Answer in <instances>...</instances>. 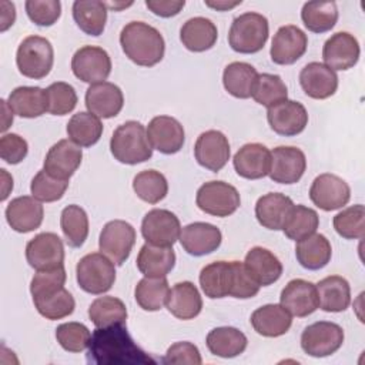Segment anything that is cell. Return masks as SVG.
Here are the masks:
<instances>
[{
    "label": "cell",
    "instance_id": "cell-1",
    "mask_svg": "<svg viewBox=\"0 0 365 365\" xmlns=\"http://www.w3.org/2000/svg\"><path fill=\"white\" fill-rule=\"evenodd\" d=\"M87 361L96 365L155 364V361L134 342L124 324L97 327L91 334Z\"/></svg>",
    "mask_w": 365,
    "mask_h": 365
},
{
    "label": "cell",
    "instance_id": "cell-2",
    "mask_svg": "<svg viewBox=\"0 0 365 365\" xmlns=\"http://www.w3.org/2000/svg\"><path fill=\"white\" fill-rule=\"evenodd\" d=\"M120 44L125 57L141 67L158 64L165 51L161 33L144 21L127 23L120 33Z\"/></svg>",
    "mask_w": 365,
    "mask_h": 365
},
{
    "label": "cell",
    "instance_id": "cell-3",
    "mask_svg": "<svg viewBox=\"0 0 365 365\" xmlns=\"http://www.w3.org/2000/svg\"><path fill=\"white\" fill-rule=\"evenodd\" d=\"M113 157L128 165L140 164L151 158L153 147L147 137V130L140 121H125L118 125L110 140Z\"/></svg>",
    "mask_w": 365,
    "mask_h": 365
},
{
    "label": "cell",
    "instance_id": "cell-4",
    "mask_svg": "<svg viewBox=\"0 0 365 365\" xmlns=\"http://www.w3.org/2000/svg\"><path fill=\"white\" fill-rule=\"evenodd\" d=\"M268 34L267 17L255 11H247L232 20L228 31V44L237 53L252 54L264 48Z\"/></svg>",
    "mask_w": 365,
    "mask_h": 365
},
{
    "label": "cell",
    "instance_id": "cell-5",
    "mask_svg": "<svg viewBox=\"0 0 365 365\" xmlns=\"http://www.w3.org/2000/svg\"><path fill=\"white\" fill-rule=\"evenodd\" d=\"M16 63L19 71L29 78H44L54 63V50L51 43L41 36L26 37L16 54Z\"/></svg>",
    "mask_w": 365,
    "mask_h": 365
},
{
    "label": "cell",
    "instance_id": "cell-6",
    "mask_svg": "<svg viewBox=\"0 0 365 365\" xmlns=\"http://www.w3.org/2000/svg\"><path fill=\"white\" fill-rule=\"evenodd\" d=\"M78 287L93 295H100L111 289L115 281L114 262L103 252L84 255L76 267Z\"/></svg>",
    "mask_w": 365,
    "mask_h": 365
},
{
    "label": "cell",
    "instance_id": "cell-7",
    "mask_svg": "<svg viewBox=\"0 0 365 365\" xmlns=\"http://www.w3.org/2000/svg\"><path fill=\"white\" fill-rule=\"evenodd\" d=\"M240 261H215L200 272V285L205 297L211 299L235 297L241 274Z\"/></svg>",
    "mask_w": 365,
    "mask_h": 365
},
{
    "label": "cell",
    "instance_id": "cell-8",
    "mask_svg": "<svg viewBox=\"0 0 365 365\" xmlns=\"http://www.w3.org/2000/svg\"><path fill=\"white\" fill-rule=\"evenodd\" d=\"M195 202L205 214L228 217L238 210L241 200L234 185L225 181H208L198 188Z\"/></svg>",
    "mask_w": 365,
    "mask_h": 365
},
{
    "label": "cell",
    "instance_id": "cell-9",
    "mask_svg": "<svg viewBox=\"0 0 365 365\" xmlns=\"http://www.w3.org/2000/svg\"><path fill=\"white\" fill-rule=\"evenodd\" d=\"M344 344V329L329 321H318L308 325L301 334V348L305 354L324 358L336 352Z\"/></svg>",
    "mask_w": 365,
    "mask_h": 365
},
{
    "label": "cell",
    "instance_id": "cell-10",
    "mask_svg": "<svg viewBox=\"0 0 365 365\" xmlns=\"http://www.w3.org/2000/svg\"><path fill=\"white\" fill-rule=\"evenodd\" d=\"M135 244V230L131 224L123 220L108 221L98 238L100 251L114 264L123 265Z\"/></svg>",
    "mask_w": 365,
    "mask_h": 365
},
{
    "label": "cell",
    "instance_id": "cell-11",
    "mask_svg": "<svg viewBox=\"0 0 365 365\" xmlns=\"http://www.w3.org/2000/svg\"><path fill=\"white\" fill-rule=\"evenodd\" d=\"M71 70L78 80L90 86L103 83L111 73V58L101 47L83 46L71 58Z\"/></svg>",
    "mask_w": 365,
    "mask_h": 365
},
{
    "label": "cell",
    "instance_id": "cell-12",
    "mask_svg": "<svg viewBox=\"0 0 365 365\" xmlns=\"http://www.w3.org/2000/svg\"><path fill=\"white\" fill-rule=\"evenodd\" d=\"M141 234L151 245L173 247V244L180 238L181 224L174 212L163 208H154L144 215Z\"/></svg>",
    "mask_w": 365,
    "mask_h": 365
},
{
    "label": "cell",
    "instance_id": "cell-13",
    "mask_svg": "<svg viewBox=\"0 0 365 365\" xmlns=\"http://www.w3.org/2000/svg\"><path fill=\"white\" fill-rule=\"evenodd\" d=\"M26 259L36 271L53 269L64 265V245L54 232H41L26 245Z\"/></svg>",
    "mask_w": 365,
    "mask_h": 365
},
{
    "label": "cell",
    "instance_id": "cell-14",
    "mask_svg": "<svg viewBox=\"0 0 365 365\" xmlns=\"http://www.w3.org/2000/svg\"><path fill=\"white\" fill-rule=\"evenodd\" d=\"M309 198L318 208L324 211H334L348 204L351 198V188L341 177L324 173L312 181Z\"/></svg>",
    "mask_w": 365,
    "mask_h": 365
},
{
    "label": "cell",
    "instance_id": "cell-15",
    "mask_svg": "<svg viewBox=\"0 0 365 365\" xmlns=\"http://www.w3.org/2000/svg\"><path fill=\"white\" fill-rule=\"evenodd\" d=\"M307 168L305 154L291 145H279L271 151L269 178L278 184H295Z\"/></svg>",
    "mask_w": 365,
    "mask_h": 365
},
{
    "label": "cell",
    "instance_id": "cell-16",
    "mask_svg": "<svg viewBox=\"0 0 365 365\" xmlns=\"http://www.w3.org/2000/svg\"><path fill=\"white\" fill-rule=\"evenodd\" d=\"M308 47L307 34L297 26L287 24L277 30L271 41V60L279 66L294 64L299 60Z\"/></svg>",
    "mask_w": 365,
    "mask_h": 365
},
{
    "label": "cell",
    "instance_id": "cell-17",
    "mask_svg": "<svg viewBox=\"0 0 365 365\" xmlns=\"http://www.w3.org/2000/svg\"><path fill=\"white\" fill-rule=\"evenodd\" d=\"M228 138L218 130H208L198 135L194 145L197 163L214 173H218L230 160Z\"/></svg>",
    "mask_w": 365,
    "mask_h": 365
},
{
    "label": "cell",
    "instance_id": "cell-18",
    "mask_svg": "<svg viewBox=\"0 0 365 365\" xmlns=\"http://www.w3.org/2000/svg\"><path fill=\"white\" fill-rule=\"evenodd\" d=\"M83 160L81 147L71 140H60L47 151L43 170L58 180L68 181Z\"/></svg>",
    "mask_w": 365,
    "mask_h": 365
},
{
    "label": "cell",
    "instance_id": "cell-19",
    "mask_svg": "<svg viewBox=\"0 0 365 365\" xmlns=\"http://www.w3.org/2000/svg\"><path fill=\"white\" fill-rule=\"evenodd\" d=\"M359 43L356 37L348 31L332 34L322 47V58L327 67L335 70L352 68L359 58Z\"/></svg>",
    "mask_w": 365,
    "mask_h": 365
},
{
    "label": "cell",
    "instance_id": "cell-20",
    "mask_svg": "<svg viewBox=\"0 0 365 365\" xmlns=\"http://www.w3.org/2000/svg\"><path fill=\"white\" fill-rule=\"evenodd\" d=\"M267 120L274 133L292 137L302 133L308 124L307 108L294 100H285L267 111Z\"/></svg>",
    "mask_w": 365,
    "mask_h": 365
},
{
    "label": "cell",
    "instance_id": "cell-21",
    "mask_svg": "<svg viewBox=\"0 0 365 365\" xmlns=\"http://www.w3.org/2000/svg\"><path fill=\"white\" fill-rule=\"evenodd\" d=\"M147 137L154 150L163 154H175L184 145L185 133L174 117L157 115L148 123Z\"/></svg>",
    "mask_w": 365,
    "mask_h": 365
},
{
    "label": "cell",
    "instance_id": "cell-22",
    "mask_svg": "<svg viewBox=\"0 0 365 365\" xmlns=\"http://www.w3.org/2000/svg\"><path fill=\"white\" fill-rule=\"evenodd\" d=\"M281 305L294 317L304 318L311 315L319 308V299L315 284L295 278L291 279L284 289L281 291L279 297Z\"/></svg>",
    "mask_w": 365,
    "mask_h": 365
},
{
    "label": "cell",
    "instance_id": "cell-23",
    "mask_svg": "<svg viewBox=\"0 0 365 365\" xmlns=\"http://www.w3.org/2000/svg\"><path fill=\"white\" fill-rule=\"evenodd\" d=\"M181 247L194 257H202L217 251L221 245L222 234L218 227L208 222H191L181 228Z\"/></svg>",
    "mask_w": 365,
    "mask_h": 365
},
{
    "label": "cell",
    "instance_id": "cell-24",
    "mask_svg": "<svg viewBox=\"0 0 365 365\" xmlns=\"http://www.w3.org/2000/svg\"><path fill=\"white\" fill-rule=\"evenodd\" d=\"M124 106V96L118 86L110 81L91 84L86 91V107L98 118L115 117Z\"/></svg>",
    "mask_w": 365,
    "mask_h": 365
},
{
    "label": "cell",
    "instance_id": "cell-25",
    "mask_svg": "<svg viewBox=\"0 0 365 365\" xmlns=\"http://www.w3.org/2000/svg\"><path fill=\"white\" fill-rule=\"evenodd\" d=\"M237 174L247 180H259L268 175L271 168V151L259 143L242 145L232 158Z\"/></svg>",
    "mask_w": 365,
    "mask_h": 365
},
{
    "label": "cell",
    "instance_id": "cell-26",
    "mask_svg": "<svg viewBox=\"0 0 365 365\" xmlns=\"http://www.w3.org/2000/svg\"><path fill=\"white\" fill-rule=\"evenodd\" d=\"M299 84L308 97L324 100L335 94L338 88V76L325 64L312 61L301 70Z\"/></svg>",
    "mask_w": 365,
    "mask_h": 365
},
{
    "label": "cell",
    "instance_id": "cell-27",
    "mask_svg": "<svg viewBox=\"0 0 365 365\" xmlns=\"http://www.w3.org/2000/svg\"><path fill=\"white\" fill-rule=\"evenodd\" d=\"M44 217V208L34 197L23 195L11 200L6 208V220L11 230L26 234L37 230Z\"/></svg>",
    "mask_w": 365,
    "mask_h": 365
},
{
    "label": "cell",
    "instance_id": "cell-28",
    "mask_svg": "<svg viewBox=\"0 0 365 365\" xmlns=\"http://www.w3.org/2000/svg\"><path fill=\"white\" fill-rule=\"evenodd\" d=\"M294 201L281 192H268L258 198L255 204V217L258 222L268 230H282L292 208Z\"/></svg>",
    "mask_w": 365,
    "mask_h": 365
},
{
    "label": "cell",
    "instance_id": "cell-29",
    "mask_svg": "<svg viewBox=\"0 0 365 365\" xmlns=\"http://www.w3.org/2000/svg\"><path fill=\"white\" fill-rule=\"evenodd\" d=\"M251 325L257 334L275 338L288 332L292 315L281 304H267L252 312Z\"/></svg>",
    "mask_w": 365,
    "mask_h": 365
},
{
    "label": "cell",
    "instance_id": "cell-30",
    "mask_svg": "<svg viewBox=\"0 0 365 365\" xmlns=\"http://www.w3.org/2000/svg\"><path fill=\"white\" fill-rule=\"evenodd\" d=\"M244 265L259 287H268L282 275V264L278 257L262 247L251 248L245 255Z\"/></svg>",
    "mask_w": 365,
    "mask_h": 365
},
{
    "label": "cell",
    "instance_id": "cell-31",
    "mask_svg": "<svg viewBox=\"0 0 365 365\" xmlns=\"http://www.w3.org/2000/svg\"><path fill=\"white\" fill-rule=\"evenodd\" d=\"M165 304L168 311L182 321L195 318L202 309V298L197 287L190 281L177 282L170 289Z\"/></svg>",
    "mask_w": 365,
    "mask_h": 365
},
{
    "label": "cell",
    "instance_id": "cell-32",
    "mask_svg": "<svg viewBox=\"0 0 365 365\" xmlns=\"http://www.w3.org/2000/svg\"><path fill=\"white\" fill-rule=\"evenodd\" d=\"M7 103L13 113L23 118H36L48 111L47 91L40 87H17L10 93Z\"/></svg>",
    "mask_w": 365,
    "mask_h": 365
},
{
    "label": "cell",
    "instance_id": "cell-33",
    "mask_svg": "<svg viewBox=\"0 0 365 365\" xmlns=\"http://www.w3.org/2000/svg\"><path fill=\"white\" fill-rule=\"evenodd\" d=\"M217 37L218 30L215 24L205 17L188 19L180 30V40L182 46L194 53H201L214 47Z\"/></svg>",
    "mask_w": 365,
    "mask_h": 365
},
{
    "label": "cell",
    "instance_id": "cell-34",
    "mask_svg": "<svg viewBox=\"0 0 365 365\" xmlns=\"http://www.w3.org/2000/svg\"><path fill=\"white\" fill-rule=\"evenodd\" d=\"M319 308L325 312H342L351 304L349 282L339 275H329L317 285Z\"/></svg>",
    "mask_w": 365,
    "mask_h": 365
},
{
    "label": "cell",
    "instance_id": "cell-35",
    "mask_svg": "<svg viewBox=\"0 0 365 365\" xmlns=\"http://www.w3.org/2000/svg\"><path fill=\"white\" fill-rule=\"evenodd\" d=\"M295 255L301 267L305 269H321L324 268L332 255L331 242L322 234H311L299 241H297Z\"/></svg>",
    "mask_w": 365,
    "mask_h": 365
},
{
    "label": "cell",
    "instance_id": "cell-36",
    "mask_svg": "<svg viewBox=\"0 0 365 365\" xmlns=\"http://www.w3.org/2000/svg\"><path fill=\"white\" fill-rule=\"evenodd\" d=\"M137 268L144 277H165L175 265L173 247L144 244L137 255Z\"/></svg>",
    "mask_w": 365,
    "mask_h": 365
},
{
    "label": "cell",
    "instance_id": "cell-37",
    "mask_svg": "<svg viewBox=\"0 0 365 365\" xmlns=\"http://www.w3.org/2000/svg\"><path fill=\"white\" fill-rule=\"evenodd\" d=\"M208 351L221 358H234L247 348V336L234 327H218L208 332L205 339Z\"/></svg>",
    "mask_w": 365,
    "mask_h": 365
},
{
    "label": "cell",
    "instance_id": "cell-38",
    "mask_svg": "<svg viewBox=\"0 0 365 365\" xmlns=\"http://www.w3.org/2000/svg\"><path fill=\"white\" fill-rule=\"evenodd\" d=\"M257 78L255 67L244 61L230 63L222 73L224 88L235 98H250Z\"/></svg>",
    "mask_w": 365,
    "mask_h": 365
},
{
    "label": "cell",
    "instance_id": "cell-39",
    "mask_svg": "<svg viewBox=\"0 0 365 365\" xmlns=\"http://www.w3.org/2000/svg\"><path fill=\"white\" fill-rule=\"evenodd\" d=\"M73 19L88 36H100L107 21L106 3L98 0H77L73 3Z\"/></svg>",
    "mask_w": 365,
    "mask_h": 365
},
{
    "label": "cell",
    "instance_id": "cell-40",
    "mask_svg": "<svg viewBox=\"0 0 365 365\" xmlns=\"http://www.w3.org/2000/svg\"><path fill=\"white\" fill-rule=\"evenodd\" d=\"M170 294L165 277H145L138 281L134 289V298L144 311H158L167 302Z\"/></svg>",
    "mask_w": 365,
    "mask_h": 365
},
{
    "label": "cell",
    "instance_id": "cell-41",
    "mask_svg": "<svg viewBox=\"0 0 365 365\" xmlns=\"http://www.w3.org/2000/svg\"><path fill=\"white\" fill-rule=\"evenodd\" d=\"M103 134V124L100 118L91 113L80 111L74 114L67 123L68 138L80 147L94 145Z\"/></svg>",
    "mask_w": 365,
    "mask_h": 365
},
{
    "label": "cell",
    "instance_id": "cell-42",
    "mask_svg": "<svg viewBox=\"0 0 365 365\" xmlns=\"http://www.w3.org/2000/svg\"><path fill=\"white\" fill-rule=\"evenodd\" d=\"M301 19L309 31L325 33L336 24L338 7L335 1H308L302 6Z\"/></svg>",
    "mask_w": 365,
    "mask_h": 365
},
{
    "label": "cell",
    "instance_id": "cell-43",
    "mask_svg": "<svg viewBox=\"0 0 365 365\" xmlns=\"http://www.w3.org/2000/svg\"><path fill=\"white\" fill-rule=\"evenodd\" d=\"M60 227L68 247L71 248L81 247L88 235L87 212L80 205H76V204L67 205L61 211Z\"/></svg>",
    "mask_w": 365,
    "mask_h": 365
},
{
    "label": "cell",
    "instance_id": "cell-44",
    "mask_svg": "<svg viewBox=\"0 0 365 365\" xmlns=\"http://www.w3.org/2000/svg\"><path fill=\"white\" fill-rule=\"evenodd\" d=\"M88 317L96 327H110L114 324H125V304L115 297L96 298L88 307Z\"/></svg>",
    "mask_w": 365,
    "mask_h": 365
},
{
    "label": "cell",
    "instance_id": "cell-45",
    "mask_svg": "<svg viewBox=\"0 0 365 365\" xmlns=\"http://www.w3.org/2000/svg\"><path fill=\"white\" fill-rule=\"evenodd\" d=\"M33 304L38 314L46 319H61L73 314L76 302L73 295L63 287L54 292L33 298Z\"/></svg>",
    "mask_w": 365,
    "mask_h": 365
},
{
    "label": "cell",
    "instance_id": "cell-46",
    "mask_svg": "<svg viewBox=\"0 0 365 365\" xmlns=\"http://www.w3.org/2000/svg\"><path fill=\"white\" fill-rule=\"evenodd\" d=\"M133 190L140 200L148 204H157L165 198L168 182L160 171L144 170L134 177Z\"/></svg>",
    "mask_w": 365,
    "mask_h": 365
},
{
    "label": "cell",
    "instance_id": "cell-47",
    "mask_svg": "<svg viewBox=\"0 0 365 365\" xmlns=\"http://www.w3.org/2000/svg\"><path fill=\"white\" fill-rule=\"evenodd\" d=\"M251 97L261 106L269 108L288 100V88L277 74H258Z\"/></svg>",
    "mask_w": 365,
    "mask_h": 365
},
{
    "label": "cell",
    "instance_id": "cell-48",
    "mask_svg": "<svg viewBox=\"0 0 365 365\" xmlns=\"http://www.w3.org/2000/svg\"><path fill=\"white\" fill-rule=\"evenodd\" d=\"M319 225V217L315 210L302 204L294 205L282 231L294 241H299L317 231Z\"/></svg>",
    "mask_w": 365,
    "mask_h": 365
},
{
    "label": "cell",
    "instance_id": "cell-49",
    "mask_svg": "<svg viewBox=\"0 0 365 365\" xmlns=\"http://www.w3.org/2000/svg\"><path fill=\"white\" fill-rule=\"evenodd\" d=\"M335 231L345 240H361L365 235V208L355 204L339 211L334 217Z\"/></svg>",
    "mask_w": 365,
    "mask_h": 365
},
{
    "label": "cell",
    "instance_id": "cell-50",
    "mask_svg": "<svg viewBox=\"0 0 365 365\" xmlns=\"http://www.w3.org/2000/svg\"><path fill=\"white\" fill-rule=\"evenodd\" d=\"M56 339L68 352H81L90 345L91 334L84 324L64 322L56 328Z\"/></svg>",
    "mask_w": 365,
    "mask_h": 365
},
{
    "label": "cell",
    "instance_id": "cell-51",
    "mask_svg": "<svg viewBox=\"0 0 365 365\" xmlns=\"http://www.w3.org/2000/svg\"><path fill=\"white\" fill-rule=\"evenodd\" d=\"M68 188V181L58 180L48 175L44 170H40L31 180L30 191L36 200L40 202H53L60 200L66 190Z\"/></svg>",
    "mask_w": 365,
    "mask_h": 365
},
{
    "label": "cell",
    "instance_id": "cell-52",
    "mask_svg": "<svg viewBox=\"0 0 365 365\" xmlns=\"http://www.w3.org/2000/svg\"><path fill=\"white\" fill-rule=\"evenodd\" d=\"M48 113L53 115H66L71 113L77 106V94L71 84L57 81L50 84L47 88Z\"/></svg>",
    "mask_w": 365,
    "mask_h": 365
},
{
    "label": "cell",
    "instance_id": "cell-53",
    "mask_svg": "<svg viewBox=\"0 0 365 365\" xmlns=\"http://www.w3.org/2000/svg\"><path fill=\"white\" fill-rule=\"evenodd\" d=\"M24 7L29 19L41 27L53 26L61 14V3L58 0H27Z\"/></svg>",
    "mask_w": 365,
    "mask_h": 365
},
{
    "label": "cell",
    "instance_id": "cell-54",
    "mask_svg": "<svg viewBox=\"0 0 365 365\" xmlns=\"http://www.w3.org/2000/svg\"><path fill=\"white\" fill-rule=\"evenodd\" d=\"M67 279V274L64 269V265L46 269V271H37L30 282V292L31 297H41L50 292H54L64 287Z\"/></svg>",
    "mask_w": 365,
    "mask_h": 365
},
{
    "label": "cell",
    "instance_id": "cell-55",
    "mask_svg": "<svg viewBox=\"0 0 365 365\" xmlns=\"http://www.w3.org/2000/svg\"><path fill=\"white\" fill-rule=\"evenodd\" d=\"M29 153L27 141L19 134H3L0 138V157L7 164L21 163Z\"/></svg>",
    "mask_w": 365,
    "mask_h": 365
},
{
    "label": "cell",
    "instance_id": "cell-56",
    "mask_svg": "<svg viewBox=\"0 0 365 365\" xmlns=\"http://www.w3.org/2000/svg\"><path fill=\"white\" fill-rule=\"evenodd\" d=\"M161 362L163 364L200 365L202 362V359H201V354H200L198 348L194 344H191L188 341H182V342L173 344L167 349Z\"/></svg>",
    "mask_w": 365,
    "mask_h": 365
},
{
    "label": "cell",
    "instance_id": "cell-57",
    "mask_svg": "<svg viewBox=\"0 0 365 365\" xmlns=\"http://www.w3.org/2000/svg\"><path fill=\"white\" fill-rule=\"evenodd\" d=\"M145 6L150 11L160 17L177 16L185 6L184 0H145Z\"/></svg>",
    "mask_w": 365,
    "mask_h": 365
},
{
    "label": "cell",
    "instance_id": "cell-58",
    "mask_svg": "<svg viewBox=\"0 0 365 365\" xmlns=\"http://www.w3.org/2000/svg\"><path fill=\"white\" fill-rule=\"evenodd\" d=\"M0 9H1L0 30L6 31L10 26H13L14 20H16V7L13 3L3 0V1H0Z\"/></svg>",
    "mask_w": 365,
    "mask_h": 365
},
{
    "label": "cell",
    "instance_id": "cell-59",
    "mask_svg": "<svg viewBox=\"0 0 365 365\" xmlns=\"http://www.w3.org/2000/svg\"><path fill=\"white\" fill-rule=\"evenodd\" d=\"M241 4V0L237 1H227V0H217V1H205V6L215 9L218 11H227L230 9H234L235 6Z\"/></svg>",
    "mask_w": 365,
    "mask_h": 365
},
{
    "label": "cell",
    "instance_id": "cell-60",
    "mask_svg": "<svg viewBox=\"0 0 365 365\" xmlns=\"http://www.w3.org/2000/svg\"><path fill=\"white\" fill-rule=\"evenodd\" d=\"M1 110H3V123H1V131L4 133L13 123V110L10 108L9 103L6 100H1Z\"/></svg>",
    "mask_w": 365,
    "mask_h": 365
},
{
    "label": "cell",
    "instance_id": "cell-61",
    "mask_svg": "<svg viewBox=\"0 0 365 365\" xmlns=\"http://www.w3.org/2000/svg\"><path fill=\"white\" fill-rule=\"evenodd\" d=\"M1 171V181H3V194H1V201H4L9 197L10 190L13 188V178L7 174V171L4 168L0 170Z\"/></svg>",
    "mask_w": 365,
    "mask_h": 365
},
{
    "label": "cell",
    "instance_id": "cell-62",
    "mask_svg": "<svg viewBox=\"0 0 365 365\" xmlns=\"http://www.w3.org/2000/svg\"><path fill=\"white\" fill-rule=\"evenodd\" d=\"M133 3L130 1V3H106V7L107 9H113V10H121V9H124V7H128V6H131Z\"/></svg>",
    "mask_w": 365,
    "mask_h": 365
}]
</instances>
